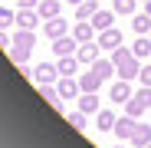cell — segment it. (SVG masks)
I'll use <instances>...</instances> for the list:
<instances>
[{
  "instance_id": "cell-1",
  "label": "cell",
  "mask_w": 151,
  "mask_h": 148,
  "mask_svg": "<svg viewBox=\"0 0 151 148\" xmlns=\"http://www.w3.org/2000/svg\"><path fill=\"white\" fill-rule=\"evenodd\" d=\"M112 63H115V72H118V79H138L141 76V59L132 53L128 46H115L112 49Z\"/></svg>"
},
{
  "instance_id": "cell-2",
  "label": "cell",
  "mask_w": 151,
  "mask_h": 148,
  "mask_svg": "<svg viewBox=\"0 0 151 148\" xmlns=\"http://www.w3.org/2000/svg\"><path fill=\"white\" fill-rule=\"evenodd\" d=\"M148 109H151V86H141L138 92H132V99H128V102H125V115L141 118Z\"/></svg>"
},
{
  "instance_id": "cell-3",
  "label": "cell",
  "mask_w": 151,
  "mask_h": 148,
  "mask_svg": "<svg viewBox=\"0 0 151 148\" xmlns=\"http://www.w3.org/2000/svg\"><path fill=\"white\" fill-rule=\"evenodd\" d=\"M135 129H138V118H132V115H118L112 132H115V138H122V142H132Z\"/></svg>"
},
{
  "instance_id": "cell-4",
  "label": "cell",
  "mask_w": 151,
  "mask_h": 148,
  "mask_svg": "<svg viewBox=\"0 0 151 148\" xmlns=\"http://www.w3.org/2000/svg\"><path fill=\"white\" fill-rule=\"evenodd\" d=\"M76 49H79V40H76L72 33L53 40V56H56V59H59V56H76Z\"/></svg>"
},
{
  "instance_id": "cell-5",
  "label": "cell",
  "mask_w": 151,
  "mask_h": 148,
  "mask_svg": "<svg viewBox=\"0 0 151 148\" xmlns=\"http://www.w3.org/2000/svg\"><path fill=\"white\" fill-rule=\"evenodd\" d=\"M43 17L36 13V7H17V27L20 30H36V23Z\"/></svg>"
},
{
  "instance_id": "cell-6",
  "label": "cell",
  "mask_w": 151,
  "mask_h": 148,
  "mask_svg": "<svg viewBox=\"0 0 151 148\" xmlns=\"http://www.w3.org/2000/svg\"><path fill=\"white\" fill-rule=\"evenodd\" d=\"M56 89H59V99H79V92H82V86H79L76 76H59Z\"/></svg>"
},
{
  "instance_id": "cell-7",
  "label": "cell",
  "mask_w": 151,
  "mask_h": 148,
  "mask_svg": "<svg viewBox=\"0 0 151 148\" xmlns=\"http://www.w3.org/2000/svg\"><path fill=\"white\" fill-rule=\"evenodd\" d=\"M99 53H102L99 40H92V43H79V49H76V56H79V63H82V66H92V63L99 59Z\"/></svg>"
},
{
  "instance_id": "cell-8",
  "label": "cell",
  "mask_w": 151,
  "mask_h": 148,
  "mask_svg": "<svg viewBox=\"0 0 151 148\" xmlns=\"http://www.w3.org/2000/svg\"><path fill=\"white\" fill-rule=\"evenodd\" d=\"M72 36L79 40V43H92V40H99V30L92 27V20H76V27H72Z\"/></svg>"
},
{
  "instance_id": "cell-9",
  "label": "cell",
  "mask_w": 151,
  "mask_h": 148,
  "mask_svg": "<svg viewBox=\"0 0 151 148\" xmlns=\"http://www.w3.org/2000/svg\"><path fill=\"white\" fill-rule=\"evenodd\" d=\"M43 33H46L49 40H59V36L69 33V23H66L63 17H53V20H46V23H43Z\"/></svg>"
},
{
  "instance_id": "cell-10",
  "label": "cell",
  "mask_w": 151,
  "mask_h": 148,
  "mask_svg": "<svg viewBox=\"0 0 151 148\" xmlns=\"http://www.w3.org/2000/svg\"><path fill=\"white\" fill-rule=\"evenodd\" d=\"M109 99H112V102H128V99H132V86H128V79H115L112 82V92H109Z\"/></svg>"
},
{
  "instance_id": "cell-11",
  "label": "cell",
  "mask_w": 151,
  "mask_h": 148,
  "mask_svg": "<svg viewBox=\"0 0 151 148\" xmlns=\"http://www.w3.org/2000/svg\"><path fill=\"white\" fill-rule=\"evenodd\" d=\"M99 46H102V49H115V46H122V30H118V27L102 30V33H99Z\"/></svg>"
},
{
  "instance_id": "cell-12",
  "label": "cell",
  "mask_w": 151,
  "mask_h": 148,
  "mask_svg": "<svg viewBox=\"0 0 151 148\" xmlns=\"http://www.w3.org/2000/svg\"><path fill=\"white\" fill-rule=\"evenodd\" d=\"M36 82H56L59 79V66H53V63H36Z\"/></svg>"
},
{
  "instance_id": "cell-13",
  "label": "cell",
  "mask_w": 151,
  "mask_h": 148,
  "mask_svg": "<svg viewBox=\"0 0 151 148\" xmlns=\"http://www.w3.org/2000/svg\"><path fill=\"white\" fill-rule=\"evenodd\" d=\"M105 79L99 76L95 69H89V72H79V86H82V92H99V86H102Z\"/></svg>"
},
{
  "instance_id": "cell-14",
  "label": "cell",
  "mask_w": 151,
  "mask_h": 148,
  "mask_svg": "<svg viewBox=\"0 0 151 148\" xmlns=\"http://www.w3.org/2000/svg\"><path fill=\"white\" fill-rule=\"evenodd\" d=\"M95 129L99 132H112L115 129V112L112 109H99L95 112Z\"/></svg>"
},
{
  "instance_id": "cell-15",
  "label": "cell",
  "mask_w": 151,
  "mask_h": 148,
  "mask_svg": "<svg viewBox=\"0 0 151 148\" xmlns=\"http://www.w3.org/2000/svg\"><path fill=\"white\" fill-rule=\"evenodd\" d=\"M36 13H40L43 20H53V17H63V7H59V0H40Z\"/></svg>"
},
{
  "instance_id": "cell-16",
  "label": "cell",
  "mask_w": 151,
  "mask_h": 148,
  "mask_svg": "<svg viewBox=\"0 0 151 148\" xmlns=\"http://www.w3.org/2000/svg\"><path fill=\"white\" fill-rule=\"evenodd\" d=\"M79 109H82L86 115H95L99 109H102V105H99V95H95V92H79Z\"/></svg>"
},
{
  "instance_id": "cell-17",
  "label": "cell",
  "mask_w": 151,
  "mask_h": 148,
  "mask_svg": "<svg viewBox=\"0 0 151 148\" xmlns=\"http://www.w3.org/2000/svg\"><path fill=\"white\" fill-rule=\"evenodd\" d=\"M92 27L102 33V30H109V27H115V10H99L95 17H92Z\"/></svg>"
},
{
  "instance_id": "cell-18",
  "label": "cell",
  "mask_w": 151,
  "mask_h": 148,
  "mask_svg": "<svg viewBox=\"0 0 151 148\" xmlns=\"http://www.w3.org/2000/svg\"><path fill=\"white\" fill-rule=\"evenodd\" d=\"M99 10H102V7H99V0H82V4L76 7V20H92Z\"/></svg>"
},
{
  "instance_id": "cell-19",
  "label": "cell",
  "mask_w": 151,
  "mask_h": 148,
  "mask_svg": "<svg viewBox=\"0 0 151 148\" xmlns=\"http://www.w3.org/2000/svg\"><path fill=\"white\" fill-rule=\"evenodd\" d=\"M132 53H135L138 59H151V36H148V33L132 43Z\"/></svg>"
},
{
  "instance_id": "cell-20",
  "label": "cell",
  "mask_w": 151,
  "mask_h": 148,
  "mask_svg": "<svg viewBox=\"0 0 151 148\" xmlns=\"http://www.w3.org/2000/svg\"><path fill=\"white\" fill-rule=\"evenodd\" d=\"M13 46H27V49H33V46H36V30H20V27H17Z\"/></svg>"
},
{
  "instance_id": "cell-21",
  "label": "cell",
  "mask_w": 151,
  "mask_h": 148,
  "mask_svg": "<svg viewBox=\"0 0 151 148\" xmlns=\"http://www.w3.org/2000/svg\"><path fill=\"white\" fill-rule=\"evenodd\" d=\"M89 69H95L102 79H112V76H115V63H112V56H109V59H102V56H99V59H95Z\"/></svg>"
},
{
  "instance_id": "cell-22",
  "label": "cell",
  "mask_w": 151,
  "mask_h": 148,
  "mask_svg": "<svg viewBox=\"0 0 151 148\" xmlns=\"http://www.w3.org/2000/svg\"><path fill=\"white\" fill-rule=\"evenodd\" d=\"M59 76H76L79 72V56H59Z\"/></svg>"
},
{
  "instance_id": "cell-23",
  "label": "cell",
  "mask_w": 151,
  "mask_h": 148,
  "mask_svg": "<svg viewBox=\"0 0 151 148\" xmlns=\"http://www.w3.org/2000/svg\"><path fill=\"white\" fill-rule=\"evenodd\" d=\"M132 30H135L138 36L151 33V17H148V13H135V17H132Z\"/></svg>"
},
{
  "instance_id": "cell-24",
  "label": "cell",
  "mask_w": 151,
  "mask_h": 148,
  "mask_svg": "<svg viewBox=\"0 0 151 148\" xmlns=\"http://www.w3.org/2000/svg\"><path fill=\"white\" fill-rule=\"evenodd\" d=\"M135 7H138V0H112V10L118 17H135Z\"/></svg>"
},
{
  "instance_id": "cell-25",
  "label": "cell",
  "mask_w": 151,
  "mask_h": 148,
  "mask_svg": "<svg viewBox=\"0 0 151 148\" xmlns=\"http://www.w3.org/2000/svg\"><path fill=\"white\" fill-rule=\"evenodd\" d=\"M148 142H151V125H138L135 135H132V145H135V148H145Z\"/></svg>"
},
{
  "instance_id": "cell-26",
  "label": "cell",
  "mask_w": 151,
  "mask_h": 148,
  "mask_svg": "<svg viewBox=\"0 0 151 148\" xmlns=\"http://www.w3.org/2000/svg\"><path fill=\"white\" fill-rule=\"evenodd\" d=\"M7 53H10V59H13L17 66H27V59H30V49H27V46H10Z\"/></svg>"
},
{
  "instance_id": "cell-27",
  "label": "cell",
  "mask_w": 151,
  "mask_h": 148,
  "mask_svg": "<svg viewBox=\"0 0 151 148\" xmlns=\"http://www.w3.org/2000/svg\"><path fill=\"white\" fill-rule=\"evenodd\" d=\"M66 118H69V125H72V129H79V132L86 129V122H89V115H86L82 109H79V112H69Z\"/></svg>"
},
{
  "instance_id": "cell-28",
  "label": "cell",
  "mask_w": 151,
  "mask_h": 148,
  "mask_svg": "<svg viewBox=\"0 0 151 148\" xmlns=\"http://www.w3.org/2000/svg\"><path fill=\"white\" fill-rule=\"evenodd\" d=\"M10 23H17V10H7V7H0V30H7Z\"/></svg>"
},
{
  "instance_id": "cell-29",
  "label": "cell",
  "mask_w": 151,
  "mask_h": 148,
  "mask_svg": "<svg viewBox=\"0 0 151 148\" xmlns=\"http://www.w3.org/2000/svg\"><path fill=\"white\" fill-rule=\"evenodd\" d=\"M141 86H151V63H141Z\"/></svg>"
},
{
  "instance_id": "cell-30",
  "label": "cell",
  "mask_w": 151,
  "mask_h": 148,
  "mask_svg": "<svg viewBox=\"0 0 151 148\" xmlns=\"http://www.w3.org/2000/svg\"><path fill=\"white\" fill-rule=\"evenodd\" d=\"M17 7H40V0H17Z\"/></svg>"
},
{
  "instance_id": "cell-31",
  "label": "cell",
  "mask_w": 151,
  "mask_h": 148,
  "mask_svg": "<svg viewBox=\"0 0 151 148\" xmlns=\"http://www.w3.org/2000/svg\"><path fill=\"white\" fill-rule=\"evenodd\" d=\"M0 46H7V49H10V36H7V30H0Z\"/></svg>"
},
{
  "instance_id": "cell-32",
  "label": "cell",
  "mask_w": 151,
  "mask_h": 148,
  "mask_svg": "<svg viewBox=\"0 0 151 148\" xmlns=\"http://www.w3.org/2000/svg\"><path fill=\"white\" fill-rule=\"evenodd\" d=\"M145 13H148V17H151V0H145Z\"/></svg>"
},
{
  "instance_id": "cell-33",
  "label": "cell",
  "mask_w": 151,
  "mask_h": 148,
  "mask_svg": "<svg viewBox=\"0 0 151 148\" xmlns=\"http://www.w3.org/2000/svg\"><path fill=\"white\" fill-rule=\"evenodd\" d=\"M66 4H72V7H79V4H82V0H66Z\"/></svg>"
},
{
  "instance_id": "cell-34",
  "label": "cell",
  "mask_w": 151,
  "mask_h": 148,
  "mask_svg": "<svg viewBox=\"0 0 151 148\" xmlns=\"http://www.w3.org/2000/svg\"><path fill=\"white\" fill-rule=\"evenodd\" d=\"M112 148H125V145H112Z\"/></svg>"
},
{
  "instance_id": "cell-35",
  "label": "cell",
  "mask_w": 151,
  "mask_h": 148,
  "mask_svg": "<svg viewBox=\"0 0 151 148\" xmlns=\"http://www.w3.org/2000/svg\"><path fill=\"white\" fill-rule=\"evenodd\" d=\"M145 148H151V142H148V145H145Z\"/></svg>"
},
{
  "instance_id": "cell-36",
  "label": "cell",
  "mask_w": 151,
  "mask_h": 148,
  "mask_svg": "<svg viewBox=\"0 0 151 148\" xmlns=\"http://www.w3.org/2000/svg\"><path fill=\"white\" fill-rule=\"evenodd\" d=\"M141 4H145V0H141Z\"/></svg>"
},
{
  "instance_id": "cell-37",
  "label": "cell",
  "mask_w": 151,
  "mask_h": 148,
  "mask_svg": "<svg viewBox=\"0 0 151 148\" xmlns=\"http://www.w3.org/2000/svg\"><path fill=\"white\" fill-rule=\"evenodd\" d=\"M148 36H151V33H148Z\"/></svg>"
}]
</instances>
